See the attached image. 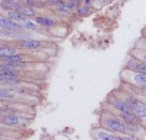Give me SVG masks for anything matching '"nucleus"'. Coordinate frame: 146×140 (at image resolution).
<instances>
[{
	"label": "nucleus",
	"mask_w": 146,
	"mask_h": 140,
	"mask_svg": "<svg viewBox=\"0 0 146 140\" xmlns=\"http://www.w3.org/2000/svg\"><path fill=\"white\" fill-rule=\"evenodd\" d=\"M18 45H19V48H23V50H38V48H42L44 47V44L41 41H35V40H31V38H25V40L18 41Z\"/></svg>",
	"instance_id": "423d86ee"
},
{
	"label": "nucleus",
	"mask_w": 146,
	"mask_h": 140,
	"mask_svg": "<svg viewBox=\"0 0 146 140\" xmlns=\"http://www.w3.org/2000/svg\"><path fill=\"white\" fill-rule=\"evenodd\" d=\"M136 53L139 54V57H137V58H140V60H143V61L146 63V51H143V50H139V48H137V50H136Z\"/></svg>",
	"instance_id": "4be33fe9"
},
{
	"label": "nucleus",
	"mask_w": 146,
	"mask_h": 140,
	"mask_svg": "<svg viewBox=\"0 0 146 140\" xmlns=\"http://www.w3.org/2000/svg\"><path fill=\"white\" fill-rule=\"evenodd\" d=\"M0 82L18 83L19 82V70H0Z\"/></svg>",
	"instance_id": "39448f33"
},
{
	"label": "nucleus",
	"mask_w": 146,
	"mask_h": 140,
	"mask_svg": "<svg viewBox=\"0 0 146 140\" xmlns=\"http://www.w3.org/2000/svg\"><path fill=\"white\" fill-rule=\"evenodd\" d=\"M91 6H88V5H79L78 7H76V12H78V13L80 15V16H86V15H89L91 13Z\"/></svg>",
	"instance_id": "6ab92c4d"
},
{
	"label": "nucleus",
	"mask_w": 146,
	"mask_h": 140,
	"mask_svg": "<svg viewBox=\"0 0 146 140\" xmlns=\"http://www.w3.org/2000/svg\"><path fill=\"white\" fill-rule=\"evenodd\" d=\"M18 12H21V13H22V15H25L27 18H34V16H36L35 9L31 7V6H27V5H22V6L18 9Z\"/></svg>",
	"instance_id": "2eb2a0df"
},
{
	"label": "nucleus",
	"mask_w": 146,
	"mask_h": 140,
	"mask_svg": "<svg viewBox=\"0 0 146 140\" xmlns=\"http://www.w3.org/2000/svg\"><path fill=\"white\" fill-rule=\"evenodd\" d=\"M129 86V92L127 93H130V95H133L135 98H137L140 102H143V104H146V89H143V88H139V86H135L133 88V85H130V83H127Z\"/></svg>",
	"instance_id": "6e6552de"
},
{
	"label": "nucleus",
	"mask_w": 146,
	"mask_h": 140,
	"mask_svg": "<svg viewBox=\"0 0 146 140\" xmlns=\"http://www.w3.org/2000/svg\"><path fill=\"white\" fill-rule=\"evenodd\" d=\"M130 111H131L133 114H135L140 121L146 123V104H143V102L137 101V104H136V105H135V107H133Z\"/></svg>",
	"instance_id": "1a4fd4ad"
},
{
	"label": "nucleus",
	"mask_w": 146,
	"mask_h": 140,
	"mask_svg": "<svg viewBox=\"0 0 146 140\" xmlns=\"http://www.w3.org/2000/svg\"><path fill=\"white\" fill-rule=\"evenodd\" d=\"M121 137H123V140H139L137 136L131 134V133H124V134H121Z\"/></svg>",
	"instance_id": "412c9836"
},
{
	"label": "nucleus",
	"mask_w": 146,
	"mask_h": 140,
	"mask_svg": "<svg viewBox=\"0 0 146 140\" xmlns=\"http://www.w3.org/2000/svg\"><path fill=\"white\" fill-rule=\"evenodd\" d=\"M21 23L12 20L10 18H5V16H0V29H9V31H18L21 29Z\"/></svg>",
	"instance_id": "0eeeda50"
},
{
	"label": "nucleus",
	"mask_w": 146,
	"mask_h": 140,
	"mask_svg": "<svg viewBox=\"0 0 146 140\" xmlns=\"http://www.w3.org/2000/svg\"><path fill=\"white\" fill-rule=\"evenodd\" d=\"M111 105L118 111V112H131L129 105L126 104V101L123 98H117V96H113L111 99Z\"/></svg>",
	"instance_id": "9d476101"
},
{
	"label": "nucleus",
	"mask_w": 146,
	"mask_h": 140,
	"mask_svg": "<svg viewBox=\"0 0 146 140\" xmlns=\"http://www.w3.org/2000/svg\"><path fill=\"white\" fill-rule=\"evenodd\" d=\"M21 26L23 28V29H29V31H35V29H38V23L36 22H34V20H31L29 18L28 19H25L22 23H21Z\"/></svg>",
	"instance_id": "f3484780"
},
{
	"label": "nucleus",
	"mask_w": 146,
	"mask_h": 140,
	"mask_svg": "<svg viewBox=\"0 0 146 140\" xmlns=\"http://www.w3.org/2000/svg\"><path fill=\"white\" fill-rule=\"evenodd\" d=\"M102 125L105 128H108V131H113L115 134H124V133H127V124L121 118L114 117L111 114H105L102 117Z\"/></svg>",
	"instance_id": "f257e3e1"
},
{
	"label": "nucleus",
	"mask_w": 146,
	"mask_h": 140,
	"mask_svg": "<svg viewBox=\"0 0 146 140\" xmlns=\"http://www.w3.org/2000/svg\"><path fill=\"white\" fill-rule=\"evenodd\" d=\"M45 2L50 5L51 7H58L60 5H63V3H64V0H45Z\"/></svg>",
	"instance_id": "aec40b11"
},
{
	"label": "nucleus",
	"mask_w": 146,
	"mask_h": 140,
	"mask_svg": "<svg viewBox=\"0 0 146 140\" xmlns=\"http://www.w3.org/2000/svg\"><path fill=\"white\" fill-rule=\"evenodd\" d=\"M2 115H3V111H2V110H0V118H2Z\"/></svg>",
	"instance_id": "393cba45"
},
{
	"label": "nucleus",
	"mask_w": 146,
	"mask_h": 140,
	"mask_svg": "<svg viewBox=\"0 0 146 140\" xmlns=\"http://www.w3.org/2000/svg\"><path fill=\"white\" fill-rule=\"evenodd\" d=\"M143 38H145V40H146V35H143Z\"/></svg>",
	"instance_id": "bb28decb"
},
{
	"label": "nucleus",
	"mask_w": 146,
	"mask_h": 140,
	"mask_svg": "<svg viewBox=\"0 0 146 140\" xmlns=\"http://www.w3.org/2000/svg\"><path fill=\"white\" fill-rule=\"evenodd\" d=\"M139 50H143V51H146V44H145V47H137Z\"/></svg>",
	"instance_id": "5701e85b"
},
{
	"label": "nucleus",
	"mask_w": 146,
	"mask_h": 140,
	"mask_svg": "<svg viewBox=\"0 0 146 140\" xmlns=\"http://www.w3.org/2000/svg\"><path fill=\"white\" fill-rule=\"evenodd\" d=\"M7 18H10L12 20H15V22H18V23H22L25 19H28L25 15H22L21 12H18V10H9Z\"/></svg>",
	"instance_id": "4468645a"
},
{
	"label": "nucleus",
	"mask_w": 146,
	"mask_h": 140,
	"mask_svg": "<svg viewBox=\"0 0 146 140\" xmlns=\"http://www.w3.org/2000/svg\"><path fill=\"white\" fill-rule=\"evenodd\" d=\"M124 69L127 70H131V72H137V73H146V63L143 60L137 57H129L126 60V64H124Z\"/></svg>",
	"instance_id": "7ed1b4c3"
},
{
	"label": "nucleus",
	"mask_w": 146,
	"mask_h": 140,
	"mask_svg": "<svg viewBox=\"0 0 146 140\" xmlns=\"http://www.w3.org/2000/svg\"><path fill=\"white\" fill-rule=\"evenodd\" d=\"M92 136L95 137V140H123L121 134H115L108 130H94Z\"/></svg>",
	"instance_id": "20e7f679"
},
{
	"label": "nucleus",
	"mask_w": 146,
	"mask_h": 140,
	"mask_svg": "<svg viewBox=\"0 0 146 140\" xmlns=\"http://www.w3.org/2000/svg\"><path fill=\"white\" fill-rule=\"evenodd\" d=\"M2 9H6V10H18L22 3H19L18 0H2V3H0Z\"/></svg>",
	"instance_id": "f8f14e48"
},
{
	"label": "nucleus",
	"mask_w": 146,
	"mask_h": 140,
	"mask_svg": "<svg viewBox=\"0 0 146 140\" xmlns=\"http://www.w3.org/2000/svg\"><path fill=\"white\" fill-rule=\"evenodd\" d=\"M35 22L38 23L40 26H45V28H53L56 25V22L50 18H45V16H36Z\"/></svg>",
	"instance_id": "ddd939ff"
},
{
	"label": "nucleus",
	"mask_w": 146,
	"mask_h": 140,
	"mask_svg": "<svg viewBox=\"0 0 146 140\" xmlns=\"http://www.w3.org/2000/svg\"><path fill=\"white\" fill-rule=\"evenodd\" d=\"M15 90L7 89V88H0V99H12L15 98Z\"/></svg>",
	"instance_id": "dca6fc26"
},
{
	"label": "nucleus",
	"mask_w": 146,
	"mask_h": 140,
	"mask_svg": "<svg viewBox=\"0 0 146 140\" xmlns=\"http://www.w3.org/2000/svg\"><path fill=\"white\" fill-rule=\"evenodd\" d=\"M16 53H18L16 48H10V47H0V58L13 55V54H16Z\"/></svg>",
	"instance_id": "a211bd4d"
},
{
	"label": "nucleus",
	"mask_w": 146,
	"mask_h": 140,
	"mask_svg": "<svg viewBox=\"0 0 146 140\" xmlns=\"http://www.w3.org/2000/svg\"><path fill=\"white\" fill-rule=\"evenodd\" d=\"M121 77H123L126 83L146 89V73H137V72H131V70L124 69V72L121 73Z\"/></svg>",
	"instance_id": "f03ea898"
},
{
	"label": "nucleus",
	"mask_w": 146,
	"mask_h": 140,
	"mask_svg": "<svg viewBox=\"0 0 146 140\" xmlns=\"http://www.w3.org/2000/svg\"><path fill=\"white\" fill-rule=\"evenodd\" d=\"M36 2H45V0H36Z\"/></svg>",
	"instance_id": "a878e982"
},
{
	"label": "nucleus",
	"mask_w": 146,
	"mask_h": 140,
	"mask_svg": "<svg viewBox=\"0 0 146 140\" xmlns=\"http://www.w3.org/2000/svg\"><path fill=\"white\" fill-rule=\"evenodd\" d=\"M76 2H78V3L80 5V3H83V0H76Z\"/></svg>",
	"instance_id": "b1692460"
},
{
	"label": "nucleus",
	"mask_w": 146,
	"mask_h": 140,
	"mask_svg": "<svg viewBox=\"0 0 146 140\" xmlns=\"http://www.w3.org/2000/svg\"><path fill=\"white\" fill-rule=\"evenodd\" d=\"M2 123L6 125H19L22 123V118L16 114H5L2 115Z\"/></svg>",
	"instance_id": "9b49d317"
}]
</instances>
